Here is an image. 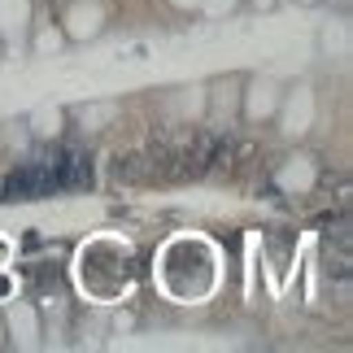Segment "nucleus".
<instances>
[{
    "mask_svg": "<svg viewBox=\"0 0 353 353\" xmlns=\"http://www.w3.org/2000/svg\"><path fill=\"white\" fill-rule=\"evenodd\" d=\"M0 296H9V279H0Z\"/></svg>",
    "mask_w": 353,
    "mask_h": 353,
    "instance_id": "nucleus-1",
    "label": "nucleus"
}]
</instances>
